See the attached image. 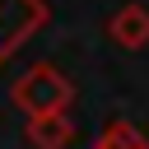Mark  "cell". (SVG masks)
Returning a JSON list of instances; mask_svg holds the SVG:
<instances>
[{
    "label": "cell",
    "instance_id": "6da1fadb",
    "mask_svg": "<svg viewBox=\"0 0 149 149\" xmlns=\"http://www.w3.org/2000/svg\"><path fill=\"white\" fill-rule=\"evenodd\" d=\"M9 102H14L23 116L70 112V102H74V84H70V74H65V70H56V65L37 61V65H28V70L9 84Z\"/></svg>",
    "mask_w": 149,
    "mask_h": 149
},
{
    "label": "cell",
    "instance_id": "7a4b0ae2",
    "mask_svg": "<svg viewBox=\"0 0 149 149\" xmlns=\"http://www.w3.org/2000/svg\"><path fill=\"white\" fill-rule=\"evenodd\" d=\"M47 19H51L47 0H0V70L19 47H28L47 28Z\"/></svg>",
    "mask_w": 149,
    "mask_h": 149
},
{
    "label": "cell",
    "instance_id": "3957f363",
    "mask_svg": "<svg viewBox=\"0 0 149 149\" xmlns=\"http://www.w3.org/2000/svg\"><path fill=\"white\" fill-rule=\"evenodd\" d=\"M107 37H112L121 51L149 47V9H144V5H121V9L107 19Z\"/></svg>",
    "mask_w": 149,
    "mask_h": 149
},
{
    "label": "cell",
    "instance_id": "277c9868",
    "mask_svg": "<svg viewBox=\"0 0 149 149\" xmlns=\"http://www.w3.org/2000/svg\"><path fill=\"white\" fill-rule=\"evenodd\" d=\"M70 140H74V121H70V112L28 116V144H33V149H65Z\"/></svg>",
    "mask_w": 149,
    "mask_h": 149
},
{
    "label": "cell",
    "instance_id": "5b68a950",
    "mask_svg": "<svg viewBox=\"0 0 149 149\" xmlns=\"http://www.w3.org/2000/svg\"><path fill=\"white\" fill-rule=\"evenodd\" d=\"M93 149H149V135H144L140 126H130L126 116H112V121L98 130Z\"/></svg>",
    "mask_w": 149,
    "mask_h": 149
}]
</instances>
